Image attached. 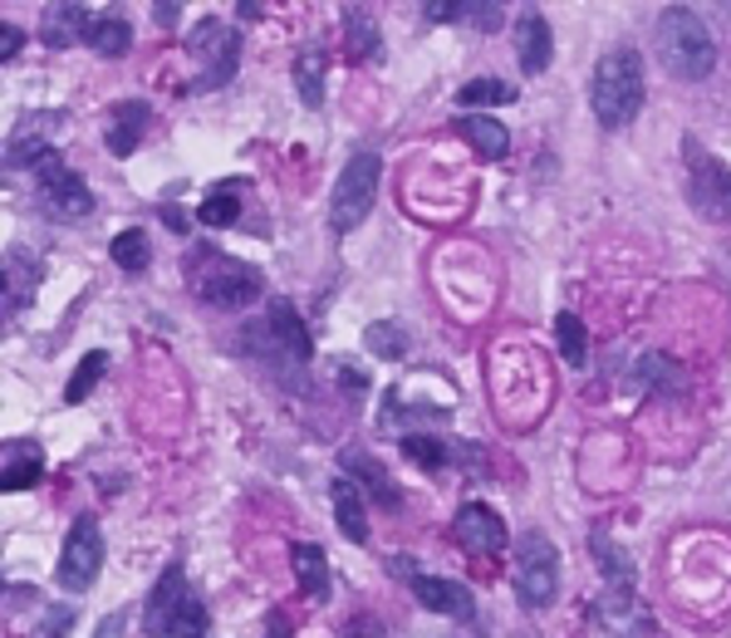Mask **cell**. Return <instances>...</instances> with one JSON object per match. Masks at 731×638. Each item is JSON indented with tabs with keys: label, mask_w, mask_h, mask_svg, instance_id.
Returning a JSON list of instances; mask_svg holds the SVG:
<instances>
[{
	"label": "cell",
	"mask_w": 731,
	"mask_h": 638,
	"mask_svg": "<svg viewBox=\"0 0 731 638\" xmlns=\"http://www.w3.org/2000/svg\"><path fill=\"white\" fill-rule=\"evenodd\" d=\"M236 212H241V187L226 182V187L207 192V202L197 207V222L202 226H236Z\"/></svg>",
	"instance_id": "27"
},
{
	"label": "cell",
	"mask_w": 731,
	"mask_h": 638,
	"mask_svg": "<svg viewBox=\"0 0 731 638\" xmlns=\"http://www.w3.org/2000/svg\"><path fill=\"white\" fill-rule=\"evenodd\" d=\"M638 379H644L648 389H668V393L682 389V369L668 354H644V363H638Z\"/></svg>",
	"instance_id": "35"
},
{
	"label": "cell",
	"mask_w": 731,
	"mask_h": 638,
	"mask_svg": "<svg viewBox=\"0 0 731 638\" xmlns=\"http://www.w3.org/2000/svg\"><path fill=\"white\" fill-rule=\"evenodd\" d=\"M40 472H44V452L35 442H6V452H0V486H6V492L35 486Z\"/></svg>",
	"instance_id": "16"
},
{
	"label": "cell",
	"mask_w": 731,
	"mask_h": 638,
	"mask_svg": "<svg viewBox=\"0 0 731 638\" xmlns=\"http://www.w3.org/2000/svg\"><path fill=\"white\" fill-rule=\"evenodd\" d=\"M182 595H187V585H182V560H177V565H167L163 579H157L153 599H147V614H143V629L147 634H163L167 629V614L182 604Z\"/></svg>",
	"instance_id": "20"
},
{
	"label": "cell",
	"mask_w": 731,
	"mask_h": 638,
	"mask_svg": "<svg viewBox=\"0 0 731 638\" xmlns=\"http://www.w3.org/2000/svg\"><path fill=\"white\" fill-rule=\"evenodd\" d=\"M589 545H594V555L604 560V579L609 585H634V569H628V555L619 550V545H609V535L604 531H594L589 535Z\"/></svg>",
	"instance_id": "32"
},
{
	"label": "cell",
	"mask_w": 731,
	"mask_h": 638,
	"mask_svg": "<svg viewBox=\"0 0 731 638\" xmlns=\"http://www.w3.org/2000/svg\"><path fill=\"white\" fill-rule=\"evenodd\" d=\"M353 638H359V634H353Z\"/></svg>",
	"instance_id": "44"
},
{
	"label": "cell",
	"mask_w": 731,
	"mask_h": 638,
	"mask_svg": "<svg viewBox=\"0 0 731 638\" xmlns=\"http://www.w3.org/2000/svg\"><path fill=\"white\" fill-rule=\"evenodd\" d=\"M99 569H104V531H99V521L84 516V521H74L70 541L60 550V585L70 595H84L99 579Z\"/></svg>",
	"instance_id": "9"
},
{
	"label": "cell",
	"mask_w": 731,
	"mask_h": 638,
	"mask_svg": "<svg viewBox=\"0 0 731 638\" xmlns=\"http://www.w3.org/2000/svg\"><path fill=\"white\" fill-rule=\"evenodd\" d=\"M94 638H123V614H109V619L94 629Z\"/></svg>",
	"instance_id": "39"
},
{
	"label": "cell",
	"mask_w": 731,
	"mask_h": 638,
	"mask_svg": "<svg viewBox=\"0 0 731 638\" xmlns=\"http://www.w3.org/2000/svg\"><path fill=\"white\" fill-rule=\"evenodd\" d=\"M658 60L672 79H707L712 74L717 44L688 6H672L658 16Z\"/></svg>",
	"instance_id": "2"
},
{
	"label": "cell",
	"mask_w": 731,
	"mask_h": 638,
	"mask_svg": "<svg viewBox=\"0 0 731 638\" xmlns=\"http://www.w3.org/2000/svg\"><path fill=\"white\" fill-rule=\"evenodd\" d=\"M163 638H207V604L197 595H182V604L167 614Z\"/></svg>",
	"instance_id": "26"
},
{
	"label": "cell",
	"mask_w": 731,
	"mask_h": 638,
	"mask_svg": "<svg viewBox=\"0 0 731 638\" xmlns=\"http://www.w3.org/2000/svg\"><path fill=\"white\" fill-rule=\"evenodd\" d=\"M344 466H349L353 476H363V482H369V492H373V496H383V506H398V492H393V482H388V472H383L379 462H369L363 452H349Z\"/></svg>",
	"instance_id": "34"
},
{
	"label": "cell",
	"mask_w": 731,
	"mask_h": 638,
	"mask_svg": "<svg viewBox=\"0 0 731 638\" xmlns=\"http://www.w3.org/2000/svg\"><path fill=\"white\" fill-rule=\"evenodd\" d=\"M456 133H462L466 143L476 147V153L486 157V163H496V157H506V147H511V133L501 128L496 119H482V113H466L462 123H456Z\"/></svg>",
	"instance_id": "21"
},
{
	"label": "cell",
	"mask_w": 731,
	"mask_h": 638,
	"mask_svg": "<svg viewBox=\"0 0 731 638\" xmlns=\"http://www.w3.org/2000/svg\"><path fill=\"white\" fill-rule=\"evenodd\" d=\"M30 173H35L40 197H44V207H50V212H60V216H89V212H94L89 187L79 182V173H70V167L60 163V153H44Z\"/></svg>",
	"instance_id": "10"
},
{
	"label": "cell",
	"mask_w": 731,
	"mask_h": 638,
	"mask_svg": "<svg viewBox=\"0 0 731 638\" xmlns=\"http://www.w3.org/2000/svg\"><path fill=\"white\" fill-rule=\"evenodd\" d=\"M113 266L119 270H147V256H153V250H147V236H143V226H128V231H119L113 236Z\"/></svg>",
	"instance_id": "29"
},
{
	"label": "cell",
	"mask_w": 731,
	"mask_h": 638,
	"mask_svg": "<svg viewBox=\"0 0 731 638\" xmlns=\"http://www.w3.org/2000/svg\"><path fill=\"white\" fill-rule=\"evenodd\" d=\"M589 104L604 128H628L638 119V109H644V54L638 50L604 54L589 84Z\"/></svg>",
	"instance_id": "1"
},
{
	"label": "cell",
	"mask_w": 731,
	"mask_h": 638,
	"mask_svg": "<svg viewBox=\"0 0 731 638\" xmlns=\"http://www.w3.org/2000/svg\"><path fill=\"white\" fill-rule=\"evenodd\" d=\"M70 624H74V609H50V619H44V638L70 634Z\"/></svg>",
	"instance_id": "38"
},
{
	"label": "cell",
	"mask_w": 731,
	"mask_h": 638,
	"mask_svg": "<svg viewBox=\"0 0 731 638\" xmlns=\"http://www.w3.org/2000/svg\"><path fill=\"white\" fill-rule=\"evenodd\" d=\"M325 74H329V54L319 50V44H310V50L295 60V89H300L305 109L325 104Z\"/></svg>",
	"instance_id": "23"
},
{
	"label": "cell",
	"mask_w": 731,
	"mask_h": 638,
	"mask_svg": "<svg viewBox=\"0 0 731 638\" xmlns=\"http://www.w3.org/2000/svg\"><path fill=\"white\" fill-rule=\"evenodd\" d=\"M516 54H521L525 74H545V70H550L555 35H550V25H545L540 10H525V16L516 20Z\"/></svg>",
	"instance_id": "13"
},
{
	"label": "cell",
	"mask_w": 731,
	"mask_h": 638,
	"mask_svg": "<svg viewBox=\"0 0 731 638\" xmlns=\"http://www.w3.org/2000/svg\"><path fill=\"white\" fill-rule=\"evenodd\" d=\"M157 20H163V25H177V6H167L163 0V6H157Z\"/></svg>",
	"instance_id": "43"
},
{
	"label": "cell",
	"mask_w": 731,
	"mask_h": 638,
	"mask_svg": "<svg viewBox=\"0 0 731 638\" xmlns=\"http://www.w3.org/2000/svg\"><path fill=\"white\" fill-rule=\"evenodd\" d=\"M187 50H192V60L202 64V74L187 84L192 94H212V89L231 84L236 64H241V40H236V30L222 25L216 16H207V20H197V25H192Z\"/></svg>",
	"instance_id": "5"
},
{
	"label": "cell",
	"mask_w": 731,
	"mask_h": 638,
	"mask_svg": "<svg viewBox=\"0 0 731 638\" xmlns=\"http://www.w3.org/2000/svg\"><path fill=\"white\" fill-rule=\"evenodd\" d=\"M250 349H256V359L285 383H290L285 369H305V363H310V335H305V325H300V315H295L290 300H270L266 319L250 325Z\"/></svg>",
	"instance_id": "3"
},
{
	"label": "cell",
	"mask_w": 731,
	"mask_h": 638,
	"mask_svg": "<svg viewBox=\"0 0 731 638\" xmlns=\"http://www.w3.org/2000/svg\"><path fill=\"white\" fill-rule=\"evenodd\" d=\"M363 344H369L379 359H403V354H408V335H403V325H393V319H379V325H369Z\"/></svg>",
	"instance_id": "31"
},
{
	"label": "cell",
	"mask_w": 731,
	"mask_h": 638,
	"mask_svg": "<svg viewBox=\"0 0 731 638\" xmlns=\"http://www.w3.org/2000/svg\"><path fill=\"white\" fill-rule=\"evenodd\" d=\"M344 35H349V50L359 54V60L383 54V40H379V30H373V20H369V10H363V6L344 10Z\"/></svg>",
	"instance_id": "28"
},
{
	"label": "cell",
	"mask_w": 731,
	"mask_h": 638,
	"mask_svg": "<svg viewBox=\"0 0 731 638\" xmlns=\"http://www.w3.org/2000/svg\"><path fill=\"white\" fill-rule=\"evenodd\" d=\"M594 614H599L604 629L619 634V638H644V634H653V619H648V614L634 604V585H609V589H604V599L594 604Z\"/></svg>",
	"instance_id": "12"
},
{
	"label": "cell",
	"mask_w": 731,
	"mask_h": 638,
	"mask_svg": "<svg viewBox=\"0 0 731 638\" xmlns=\"http://www.w3.org/2000/svg\"><path fill=\"white\" fill-rule=\"evenodd\" d=\"M89 30H94V16L84 6H50L44 10V25H40V40L50 50H70V44L84 40L89 44Z\"/></svg>",
	"instance_id": "15"
},
{
	"label": "cell",
	"mask_w": 731,
	"mask_h": 638,
	"mask_svg": "<svg viewBox=\"0 0 731 638\" xmlns=\"http://www.w3.org/2000/svg\"><path fill=\"white\" fill-rule=\"evenodd\" d=\"M379 153H353L344 163V173H339V187H334V231H353V226L363 222V216L373 212V202H379Z\"/></svg>",
	"instance_id": "7"
},
{
	"label": "cell",
	"mask_w": 731,
	"mask_h": 638,
	"mask_svg": "<svg viewBox=\"0 0 731 638\" xmlns=\"http://www.w3.org/2000/svg\"><path fill=\"white\" fill-rule=\"evenodd\" d=\"M147 104L143 99H123V104H113V128H109V153L113 157H128L133 147L143 143V128H147Z\"/></svg>",
	"instance_id": "18"
},
{
	"label": "cell",
	"mask_w": 731,
	"mask_h": 638,
	"mask_svg": "<svg viewBox=\"0 0 731 638\" xmlns=\"http://www.w3.org/2000/svg\"><path fill=\"white\" fill-rule=\"evenodd\" d=\"M456 99H462L466 109H482V104H511V99H516V89L501 84V79H472V84H466Z\"/></svg>",
	"instance_id": "37"
},
{
	"label": "cell",
	"mask_w": 731,
	"mask_h": 638,
	"mask_svg": "<svg viewBox=\"0 0 731 638\" xmlns=\"http://www.w3.org/2000/svg\"><path fill=\"white\" fill-rule=\"evenodd\" d=\"M413 595H418V604H428L432 614H447V619H472V589L456 585V579L413 575Z\"/></svg>",
	"instance_id": "14"
},
{
	"label": "cell",
	"mask_w": 731,
	"mask_h": 638,
	"mask_svg": "<svg viewBox=\"0 0 731 638\" xmlns=\"http://www.w3.org/2000/svg\"><path fill=\"white\" fill-rule=\"evenodd\" d=\"M270 638H290V624H285L280 614H270Z\"/></svg>",
	"instance_id": "42"
},
{
	"label": "cell",
	"mask_w": 731,
	"mask_h": 638,
	"mask_svg": "<svg viewBox=\"0 0 731 638\" xmlns=\"http://www.w3.org/2000/svg\"><path fill=\"white\" fill-rule=\"evenodd\" d=\"M163 222L173 226V231H187V216H182L177 207H163Z\"/></svg>",
	"instance_id": "41"
},
{
	"label": "cell",
	"mask_w": 731,
	"mask_h": 638,
	"mask_svg": "<svg viewBox=\"0 0 731 638\" xmlns=\"http://www.w3.org/2000/svg\"><path fill=\"white\" fill-rule=\"evenodd\" d=\"M0 50H6V60H16V50H20V30L16 25H6V44H0Z\"/></svg>",
	"instance_id": "40"
},
{
	"label": "cell",
	"mask_w": 731,
	"mask_h": 638,
	"mask_svg": "<svg viewBox=\"0 0 731 638\" xmlns=\"http://www.w3.org/2000/svg\"><path fill=\"white\" fill-rule=\"evenodd\" d=\"M555 335H559V354H565V363H575V369H579V363H585V354H589V344H585V325H579V319L565 310V315L555 319Z\"/></svg>",
	"instance_id": "36"
},
{
	"label": "cell",
	"mask_w": 731,
	"mask_h": 638,
	"mask_svg": "<svg viewBox=\"0 0 731 638\" xmlns=\"http://www.w3.org/2000/svg\"><path fill=\"white\" fill-rule=\"evenodd\" d=\"M688 202L707 222H731V173L697 143H688Z\"/></svg>",
	"instance_id": "8"
},
{
	"label": "cell",
	"mask_w": 731,
	"mask_h": 638,
	"mask_svg": "<svg viewBox=\"0 0 731 638\" xmlns=\"http://www.w3.org/2000/svg\"><path fill=\"white\" fill-rule=\"evenodd\" d=\"M133 44V25L123 16H94V30H89V50L104 54V60H119Z\"/></svg>",
	"instance_id": "24"
},
{
	"label": "cell",
	"mask_w": 731,
	"mask_h": 638,
	"mask_svg": "<svg viewBox=\"0 0 731 638\" xmlns=\"http://www.w3.org/2000/svg\"><path fill=\"white\" fill-rule=\"evenodd\" d=\"M334 521L353 545L369 541V516H363V496H359V482H353V476H339L334 482Z\"/></svg>",
	"instance_id": "19"
},
{
	"label": "cell",
	"mask_w": 731,
	"mask_h": 638,
	"mask_svg": "<svg viewBox=\"0 0 731 638\" xmlns=\"http://www.w3.org/2000/svg\"><path fill=\"white\" fill-rule=\"evenodd\" d=\"M452 526H456V541H462L472 555H496L501 545H506V521H501L486 501H466V506L456 511Z\"/></svg>",
	"instance_id": "11"
},
{
	"label": "cell",
	"mask_w": 731,
	"mask_h": 638,
	"mask_svg": "<svg viewBox=\"0 0 731 638\" xmlns=\"http://www.w3.org/2000/svg\"><path fill=\"white\" fill-rule=\"evenodd\" d=\"M104 369H109V354H104V349H94V354H84V359H79L74 379L64 383V403H84V398L94 393V383L104 379Z\"/></svg>",
	"instance_id": "30"
},
{
	"label": "cell",
	"mask_w": 731,
	"mask_h": 638,
	"mask_svg": "<svg viewBox=\"0 0 731 638\" xmlns=\"http://www.w3.org/2000/svg\"><path fill=\"white\" fill-rule=\"evenodd\" d=\"M403 452H408V462L428 466V472H442V466L456 457V447H447V442H437V438H403Z\"/></svg>",
	"instance_id": "33"
},
{
	"label": "cell",
	"mask_w": 731,
	"mask_h": 638,
	"mask_svg": "<svg viewBox=\"0 0 731 638\" xmlns=\"http://www.w3.org/2000/svg\"><path fill=\"white\" fill-rule=\"evenodd\" d=\"M197 295L216 310H241V305L260 300V290H266V280H260L256 266H246V260L236 256H222V250H207V256L197 260Z\"/></svg>",
	"instance_id": "4"
},
{
	"label": "cell",
	"mask_w": 731,
	"mask_h": 638,
	"mask_svg": "<svg viewBox=\"0 0 731 638\" xmlns=\"http://www.w3.org/2000/svg\"><path fill=\"white\" fill-rule=\"evenodd\" d=\"M295 579L310 599H325L329 595V565H325V550L319 545H295Z\"/></svg>",
	"instance_id": "25"
},
{
	"label": "cell",
	"mask_w": 731,
	"mask_h": 638,
	"mask_svg": "<svg viewBox=\"0 0 731 638\" xmlns=\"http://www.w3.org/2000/svg\"><path fill=\"white\" fill-rule=\"evenodd\" d=\"M35 285H40V260L30 256V250L10 246L6 250V319H16L20 300H30V295H35Z\"/></svg>",
	"instance_id": "17"
},
{
	"label": "cell",
	"mask_w": 731,
	"mask_h": 638,
	"mask_svg": "<svg viewBox=\"0 0 731 638\" xmlns=\"http://www.w3.org/2000/svg\"><path fill=\"white\" fill-rule=\"evenodd\" d=\"M511 585H516V599L525 604V609H545V604L555 599L559 555L540 531H531V535H521L516 541V569H511Z\"/></svg>",
	"instance_id": "6"
},
{
	"label": "cell",
	"mask_w": 731,
	"mask_h": 638,
	"mask_svg": "<svg viewBox=\"0 0 731 638\" xmlns=\"http://www.w3.org/2000/svg\"><path fill=\"white\" fill-rule=\"evenodd\" d=\"M428 16L432 20H462V25H476V30H501V6H491V0H428Z\"/></svg>",
	"instance_id": "22"
}]
</instances>
